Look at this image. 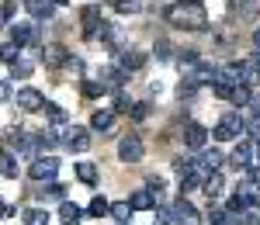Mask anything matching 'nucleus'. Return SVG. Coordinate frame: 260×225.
<instances>
[{"label":"nucleus","instance_id":"nucleus-10","mask_svg":"<svg viewBox=\"0 0 260 225\" xmlns=\"http://www.w3.org/2000/svg\"><path fill=\"white\" fill-rule=\"evenodd\" d=\"M174 225H205V222H201V215L194 211L191 201H177L174 205Z\"/></svg>","mask_w":260,"mask_h":225},{"label":"nucleus","instance_id":"nucleus-12","mask_svg":"<svg viewBox=\"0 0 260 225\" xmlns=\"http://www.w3.org/2000/svg\"><path fill=\"white\" fill-rule=\"evenodd\" d=\"M128 205H132V211H153V208L160 205V194H153V191L146 187V191H136V194L128 198Z\"/></svg>","mask_w":260,"mask_h":225},{"label":"nucleus","instance_id":"nucleus-36","mask_svg":"<svg viewBox=\"0 0 260 225\" xmlns=\"http://www.w3.org/2000/svg\"><path fill=\"white\" fill-rule=\"evenodd\" d=\"M128 115H132V118H136V122H142V118H149V104H146V101L132 104V111H128Z\"/></svg>","mask_w":260,"mask_h":225},{"label":"nucleus","instance_id":"nucleus-16","mask_svg":"<svg viewBox=\"0 0 260 225\" xmlns=\"http://www.w3.org/2000/svg\"><path fill=\"white\" fill-rule=\"evenodd\" d=\"M80 24H83V35L90 39V35H94V28L101 24V7H98V4H87V7L80 11Z\"/></svg>","mask_w":260,"mask_h":225},{"label":"nucleus","instance_id":"nucleus-41","mask_svg":"<svg viewBox=\"0 0 260 225\" xmlns=\"http://www.w3.org/2000/svg\"><path fill=\"white\" fill-rule=\"evenodd\" d=\"M253 153H257V163H260V142H257V145H253Z\"/></svg>","mask_w":260,"mask_h":225},{"label":"nucleus","instance_id":"nucleus-19","mask_svg":"<svg viewBox=\"0 0 260 225\" xmlns=\"http://www.w3.org/2000/svg\"><path fill=\"white\" fill-rule=\"evenodd\" d=\"M80 218H83L80 205H73V201H66V198H62V201H59V222L62 225H80Z\"/></svg>","mask_w":260,"mask_h":225},{"label":"nucleus","instance_id":"nucleus-21","mask_svg":"<svg viewBox=\"0 0 260 225\" xmlns=\"http://www.w3.org/2000/svg\"><path fill=\"white\" fill-rule=\"evenodd\" d=\"M39 115H45L49 122H56V125H70V118H66V111H62L59 104H52V101H42V107H39Z\"/></svg>","mask_w":260,"mask_h":225},{"label":"nucleus","instance_id":"nucleus-30","mask_svg":"<svg viewBox=\"0 0 260 225\" xmlns=\"http://www.w3.org/2000/svg\"><path fill=\"white\" fill-rule=\"evenodd\" d=\"M87 211H90V215H94V218H104V215H108V211H111V205H108V198H90V205H87Z\"/></svg>","mask_w":260,"mask_h":225},{"label":"nucleus","instance_id":"nucleus-4","mask_svg":"<svg viewBox=\"0 0 260 225\" xmlns=\"http://www.w3.org/2000/svg\"><path fill=\"white\" fill-rule=\"evenodd\" d=\"M7 28H11V42H14L18 49L39 42V28H35L31 21H14V24H7Z\"/></svg>","mask_w":260,"mask_h":225},{"label":"nucleus","instance_id":"nucleus-9","mask_svg":"<svg viewBox=\"0 0 260 225\" xmlns=\"http://www.w3.org/2000/svg\"><path fill=\"white\" fill-rule=\"evenodd\" d=\"M205 142H208V128L198 122H187V128H184V145L187 149H205Z\"/></svg>","mask_w":260,"mask_h":225},{"label":"nucleus","instance_id":"nucleus-40","mask_svg":"<svg viewBox=\"0 0 260 225\" xmlns=\"http://www.w3.org/2000/svg\"><path fill=\"white\" fill-rule=\"evenodd\" d=\"M253 45H257V49H260V28H257V31H253Z\"/></svg>","mask_w":260,"mask_h":225},{"label":"nucleus","instance_id":"nucleus-28","mask_svg":"<svg viewBox=\"0 0 260 225\" xmlns=\"http://www.w3.org/2000/svg\"><path fill=\"white\" fill-rule=\"evenodd\" d=\"M0 177H7V180L18 177V166H14V156L11 153H0Z\"/></svg>","mask_w":260,"mask_h":225},{"label":"nucleus","instance_id":"nucleus-34","mask_svg":"<svg viewBox=\"0 0 260 225\" xmlns=\"http://www.w3.org/2000/svg\"><path fill=\"white\" fill-rule=\"evenodd\" d=\"M108 4H111L115 11H121V14H136V11L142 7L139 0H108Z\"/></svg>","mask_w":260,"mask_h":225},{"label":"nucleus","instance_id":"nucleus-11","mask_svg":"<svg viewBox=\"0 0 260 225\" xmlns=\"http://www.w3.org/2000/svg\"><path fill=\"white\" fill-rule=\"evenodd\" d=\"M208 225H246V222H243V211H233V208H212V211H208Z\"/></svg>","mask_w":260,"mask_h":225},{"label":"nucleus","instance_id":"nucleus-3","mask_svg":"<svg viewBox=\"0 0 260 225\" xmlns=\"http://www.w3.org/2000/svg\"><path fill=\"white\" fill-rule=\"evenodd\" d=\"M90 145H94L90 128H83V125H66V149H70V153H87Z\"/></svg>","mask_w":260,"mask_h":225},{"label":"nucleus","instance_id":"nucleus-35","mask_svg":"<svg viewBox=\"0 0 260 225\" xmlns=\"http://www.w3.org/2000/svg\"><path fill=\"white\" fill-rule=\"evenodd\" d=\"M153 211H156V225H174V211H170V208H153Z\"/></svg>","mask_w":260,"mask_h":225},{"label":"nucleus","instance_id":"nucleus-7","mask_svg":"<svg viewBox=\"0 0 260 225\" xmlns=\"http://www.w3.org/2000/svg\"><path fill=\"white\" fill-rule=\"evenodd\" d=\"M229 166H236V170H250V166H253V142L243 139V142L229 153Z\"/></svg>","mask_w":260,"mask_h":225},{"label":"nucleus","instance_id":"nucleus-26","mask_svg":"<svg viewBox=\"0 0 260 225\" xmlns=\"http://www.w3.org/2000/svg\"><path fill=\"white\" fill-rule=\"evenodd\" d=\"M31 69H35V62H28V59H14L11 62V77H14V80H28Z\"/></svg>","mask_w":260,"mask_h":225},{"label":"nucleus","instance_id":"nucleus-1","mask_svg":"<svg viewBox=\"0 0 260 225\" xmlns=\"http://www.w3.org/2000/svg\"><path fill=\"white\" fill-rule=\"evenodd\" d=\"M163 18L170 21L174 28H184V31H205L208 28V14L201 7V0H174Z\"/></svg>","mask_w":260,"mask_h":225},{"label":"nucleus","instance_id":"nucleus-33","mask_svg":"<svg viewBox=\"0 0 260 225\" xmlns=\"http://www.w3.org/2000/svg\"><path fill=\"white\" fill-rule=\"evenodd\" d=\"M18 45H14V42H0V62H7V66H11V62L18 59Z\"/></svg>","mask_w":260,"mask_h":225},{"label":"nucleus","instance_id":"nucleus-29","mask_svg":"<svg viewBox=\"0 0 260 225\" xmlns=\"http://www.w3.org/2000/svg\"><path fill=\"white\" fill-rule=\"evenodd\" d=\"M21 218H24V225H49V211H42V208H28Z\"/></svg>","mask_w":260,"mask_h":225},{"label":"nucleus","instance_id":"nucleus-39","mask_svg":"<svg viewBox=\"0 0 260 225\" xmlns=\"http://www.w3.org/2000/svg\"><path fill=\"white\" fill-rule=\"evenodd\" d=\"M7 97H11V83H7V80H0V104L7 101Z\"/></svg>","mask_w":260,"mask_h":225},{"label":"nucleus","instance_id":"nucleus-24","mask_svg":"<svg viewBox=\"0 0 260 225\" xmlns=\"http://www.w3.org/2000/svg\"><path fill=\"white\" fill-rule=\"evenodd\" d=\"M77 180H80V184H87V187H94V184H98V166L87 163V160H83V163H77Z\"/></svg>","mask_w":260,"mask_h":225},{"label":"nucleus","instance_id":"nucleus-14","mask_svg":"<svg viewBox=\"0 0 260 225\" xmlns=\"http://www.w3.org/2000/svg\"><path fill=\"white\" fill-rule=\"evenodd\" d=\"M215 80L225 83V87H236L243 80V62H225L222 69H215Z\"/></svg>","mask_w":260,"mask_h":225},{"label":"nucleus","instance_id":"nucleus-25","mask_svg":"<svg viewBox=\"0 0 260 225\" xmlns=\"http://www.w3.org/2000/svg\"><path fill=\"white\" fill-rule=\"evenodd\" d=\"M108 215H111L115 222H121V225H125V222H132V215H136V211H132V205H128V201H115Z\"/></svg>","mask_w":260,"mask_h":225},{"label":"nucleus","instance_id":"nucleus-23","mask_svg":"<svg viewBox=\"0 0 260 225\" xmlns=\"http://www.w3.org/2000/svg\"><path fill=\"white\" fill-rule=\"evenodd\" d=\"M111 125H115V111H94L90 115V128L94 132H108Z\"/></svg>","mask_w":260,"mask_h":225},{"label":"nucleus","instance_id":"nucleus-32","mask_svg":"<svg viewBox=\"0 0 260 225\" xmlns=\"http://www.w3.org/2000/svg\"><path fill=\"white\" fill-rule=\"evenodd\" d=\"M14 11H18V0H4V4H0V28H7V24H11Z\"/></svg>","mask_w":260,"mask_h":225},{"label":"nucleus","instance_id":"nucleus-8","mask_svg":"<svg viewBox=\"0 0 260 225\" xmlns=\"http://www.w3.org/2000/svg\"><path fill=\"white\" fill-rule=\"evenodd\" d=\"M66 45H59V42H49L45 49H42V62L49 66V69H59V66H66Z\"/></svg>","mask_w":260,"mask_h":225},{"label":"nucleus","instance_id":"nucleus-13","mask_svg":"<svg viewBox=\"0 0 260 225\" xmlns=\"http://www.w3.org/2000/svg\"><path fill=\"white\" fill-rule=\"evenodd\" d=\"M42 101H45V97H42L35 87L18 90V111H28V115H31V111H39V107H42Z\"/></svg>","mask_w":260,"mask_h":225},{"label":"nucleus","instance_id":"nucleus-27","mask_svg":"<svg viewBox=\"0 0 260 225\" xmlns=\"http://www.w3.org/2000/svg\"><path fill=\"white\" fill-rule=\"evenodd\" d=\"M111 90V83H104V80H83V94L87 97H104Z\"/></svg>","mask_w":260,"mask_h":225},{"label":"nucleus","instance_id":"nucleus-6","mask_svg":"<svg viewBox=\"0 0 260 225\" xmlns=\"http://www.w3.org/2000/svg\"><path fill=\"white\" fill-rule=\"evenodd\" d=\"M142 153H146V149H142L139 135H125V139L118 142V160H121V163H139Z\"/></svg>","mask_w":260,"mask_h":225},{"label":"nucleus","instance_id":"nucleus-5","mask_svg":"<svg viewBox=\"0 0 260 225\" xmlns=\"http://www.w3.org/2000/svg\"><path fill=\"white\" fill-rule=\"evenodd\" d=\"M56 173H59V160H56V156L35 160V163L28 166V177H31V180H56Z\"/></svg>","mask_w":260,"mask_h":225},{"label":"nucleus","instance_id":"nucleus-17","mask_svg":"<svg viewBox=\"0 0 260 225\" xmlns=\"http://www.w3.org/2000/svg\"><path fill=\"white\" fill-rule=\"evenodd\" d=\"M222 163H225V156H222L219 149H205V153H201L198 170H201V173H215V170H222Z\"/></svg>","mask_w":260,"mask_h":225},{"label":"nucleus","instance_id":"nucleus-20","mask_svg":"<svg viewBox=\"0 0 260 225\" xmlns=\"http://www.w3.org/2000/svg\"><path fill=\"white\" fill-rule=\"evenodd\" d=\"M201 187H205V194H208V201H212V198H219L222 191H225V180H222V173L215 170V173H205V177H201Z\"/></svg>","mask_w":260,"mask_h":225},{"label":"nucleus","instance_id":"nucleus-31","mask_svg":"<svg viewBox=\"0 0 260 225\" xmlns=\"http://www.w3.org/2000/svg\"><path fill=\"white\" fill-rule=\"evenodd\" d=\"M62 194H66V191H62L59 184H52V187H45V191L39 194V201L42 205H52V201H62Z\"/></svg>","mask_w":260,"mask_h":225},{"label":"nucleus","instance_id":"nucleus-38","mask_svg":"<svg viewBox=\"0 0 260 225\" xmlns=\"http://www.w3.org/2000/svg\"><path fill=\"white\" fill-rule=\"evenodd\" d=\"M198 62V52H180V66H194Z\"/></svg>","mask_w":260,"mask_h":225},{"label":"nucleus","instance_id":"nucleus-2","mask_svg":"<svg viewBox=\"0 0 260 225\" xmlns=\"http://www.w3.org/2000/svg\"><path fill=\"white\" fill-rule=\"evenodd\" d=\"M243 135V118L236 111H225L222 115V122L212 128V139H222V142H229V139H240Z\"/></svg>","mask_w":260,"mask_h":225},{"label":"nucleus","instance_id":"nucleus-43","mask_svg":"<svg viewBox=\"0 0 260 225\" xmlns=\"http://www.w3.org/2000/svg\"><path fill=\"white\" fill-rule=\"evenodd\" d=\"M0 208H4V205H0Z\"/></svg>","mask_w":260,"mask_h":225},{"label":"nucleus","instance_id":"nucleus-18","mask_svg":"<svg viewBox=\"0 0 260 225\" xmlns=\"http://www.w3.org/2000/svg\"><path fill=\"white\" fill-rule=\"evenodd\" d=\"M52 0H24V11L31 14L35 21H45V18H52Z\"/></svg>","mask_w":260,"mask_h":225},{"label":"nucleus","instance_id":"nucleus-42","mask_svg":"<svg viewBox=\"0 0 260 225\" xmlns=\"http://www.w3.org/2000/svg\"><path fill=\"white\" fill-rule=\"evenodd\" d=\"M52 4H56V7H62V4H70V0H52Z\"/></svg>","mask_w":260,"mask_h":225},{"label":"nucleus","instance_id":"nucleus-22","mask_svg":"<svg viewBox=\"0 0 260 225\" xmlns=\"http://www.w3.org/2000/svg\"><path fill=\"white\" fill-rule=\"evenodd\" d=\"M229 104H236V107H246V104L253 101V94H250V87L246 83H236L233 90H229V97H225Z\"/></svg>","mask_w":260,"mask_h":225},{"label":"nucleus","instance_id":"nucleus-15","mask_svg":"<svg viewBox=\"0 0 260 225\" xmlns=\"http://www.w3.org/2000/svg\"><path fill=\"white\" fill-rule=\"evenodd\" d=\"M118 66L125 69V73H136V69L146 66V52H139V49H125V52L118 56Z\"/></svg>","mask_w":260,"mask_h":225},{"label":"nucleus","instance_id":"nucleus-37","mask_svg":"<svg viewBox=\"0 0 260 225\" xmlns=\"http://www.w3.org/2000/svg\"><path fill=\"white\" fill-rule=\"evenodd\" d=\"M125 107H132V101H128L125 90H118V94H115V111H125Z\"/></svg>","mask_w":260,"mask_h":225}]
</instances>
